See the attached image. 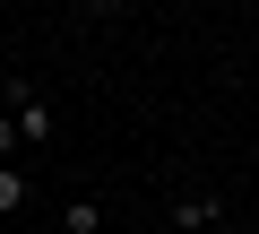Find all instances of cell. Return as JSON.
<instances>
[{
    "label": "cell",
    "instance_id": "7",
    "mask_svg": "<svg viewBox=\"0 0 259 234\" xmlns=\"http://www.w3.org/2000/svg\"><path fill=\"white\" fill-rule=\"evenodd\" d=\"M0 70H9V35H0Z\"/></svg>",
    "mask_w": 259,
    "mask_h": 234
},
{
    "label": "cell",
    "instance_id": "3",
    "mask_svg": "<svg viewBox=\"0 0 259 234\" xmlns=\"http://www.w3.org/2000/svg\"><path fill=\"white\" fill-rule=\"evenodd\" d=\"M61 234H104V208H95V199H69V208H61Z\"/></svg>",
    "mask_w": 259,
    "mask_h": 234
},
{
    "label": "cell",
    "instance_id": "1",
    "mask_svg": "<svg viewBox=\"0 0 259 234\" xmlns=\"http://www.w3.org/2000/svg\"><path fill=\"white\" fill-rule=\"evenodd\" d=\"M0 78H9V122H18V139H52V95L26 87V70H0Z\"/></svg>",
    "mask_w": 259,
    "mask_h": 234
},
{
    "label": "cell",
    "instance_id": "5",
    "mask_svg": "<svg viewBox=\"0 0 259 234\" xmlns=\"http://www.w3.org/2000/svg\"><path fill=\"white\" fill-rule=\"evenodd\" d=\"M18 148H26V139H18V122H9V113H0V165H9Z\"/></svg>",
    "mask_w": 259,
    "mask_h": 234
},
{
    "label": "cell",
    "instance_id": "6",
    "mask_svg": "<svg viewBox=\"0 0 259 234\" xmlns=\"http://www.w3.org/2000/svg\"><path fill=\"white\" fill-rule=\"evenodd\" d=\"M78 9H87V18H121L130 0H78Z\"/></svg>",
    "mask_w": 259,
    "mask_h": 234
},
{
    "label": "cell",
    "instance_id": "4",
    "mask_svg": "<svg viewBox=\"0 0 259 234\" xmlns=\"http://www.w3.org/2000/svg\"><path fill=\"white\" fill-rule=\"evenodd\" d=\"M26 199H35V182H26L18 165H0V208H26Z\"/></svg>",
    "mask_w": 259,
    "mask_h": 234
},
{
    "label": "cell",
    "instance_id": "8",
    "mask_svg": "<svg viewBox=\"0 0 259 234\" xmlns=\"http://www.w3.org/2000/svg\"><path fill=\"white\" fill-rule=\"evenodd\" d=\"M233 9H259V0H233Z\"/></svg>",
    "mask_w": 259,
    "mask_h": 234
},
{
    "label": "cell",
    "instance_id": "2",
    "mask_svg": "<svg viewBox=\"0 0 259 234\" xmlns=\"http://www.w3.org/2000/svg\"><path fill=\"white\" fill-rule=\"evenodd\" d=\"M164 225H173V234H207V225H225V199H216V191H182V199L164 208Z\"/></svg>",
    "mask_w": 259,
    "mask_h": 234
}]
</instances>
